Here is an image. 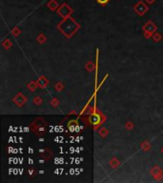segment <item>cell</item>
Listing matches in <instances>:
<instances>
[{"label":"cell","mask_w":163,"mask_h":183,"mask_svg":"<svg viewBox=\"0 0 163 183\" xmlns=\"http://www.w3.org/2000/svg\"><path fill=\"white\" fill-rule=\"evenodd\" d=\"M147 11V7H146L143 3H138L137 5L136 6V11H137L139 14H143V13Z\"/></svg>","instance_id":"6da1fadb"},{"label":"cell","mask_w":163,"mask_h":183,"mask_svg":"<svg viewBox=\"0 0 163 183\" xmlns=\"http://www.w3.org/2000/svg\"><path fill=\"white\" fill-rule=\"evenodd\" d=\"M99 120H100L99 116H97V115H93L90 117V121H91L93 124H97L99 122Z\"/></svg>","instance_id":"7a4b0ae2"},{"label":"cell","mask_w":163,"mask_h":183,"mask_svg":"<svg viewBox=\"0 0 163 183\" xmlns=\"http://www.w3.org/2000/svg\"><path fill=\"white\" fill-rule=\"evenodd\" d=\"M97 2L100 3V4H102V5H103V4H106V3L108 2V0H97Z\"/></svg>","instance_id":"3957f363"},{"label":"cell","mask_w":163,"mask_h":183,"mask_svg":"<svg viewBox=\"0 0 163 183\" xmlns=\"http://www.w3.org/2000/svg\"><path fill=\"white\" fill-rule=\"evenodd\" d=\"M147 1H148L149 3H152V2H154V0H147Z\"/></svg>","instance_id":"277c9868"}]
</instances>
